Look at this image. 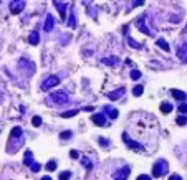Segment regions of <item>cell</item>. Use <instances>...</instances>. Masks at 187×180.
<instances>
[{
    "instance_id": "6da1fadb",
    "label": "cell",
    "mask_w": 187,
    "mask_h": 180,
    "mask_svg": "<svg viewBox=\"0 0 187 180\" xmlns=\"http://www.w3.org/2000/svg\"><path fill=\"white\" fill-rule=\"evenodd\" d=\"M167 170H169V165H167L166 160H157L154 167H152V175L154 177H162V175L167 174Z\"/></svg>"
},
{
    "instance_id": "7a4b0ae2",
    "label": "cell",
    "mask_w": 187,
    "mask_h": 180,
    "mask_svg": "<svg viewBox=\"0 0 187 180\" xmlns=\"http://www.w3.org/2000/svg\"><path fill=\"white\" fill-rule=\"evenodd\" d=\"M58 83H60V79L56 78V76H48L45 81L41 83V91H48V89H51L53 86H56Z\"/></svg>"
},
{
    "instance_id": "3957f363",
    "label": "cell",
    "mask_w": 187,
    "mask_h": 180,
    "mask_svg": "<svg viewBox=\"0 0 187 180\" xmlns=\"http://www.w3.org/2000/svg\"><path fill=\"white\" fill-rule=\"evenodd\" d=\"M123 140L126 142V145H128L129 149H133V150H142V145L139 144V142L133 140L131 137L128 136V132H124V134H123Z\"/></svg>"
},
{
    "instance_id": "277c9868",
    "label": "cell",
    "mask_w": 187,
    "mask_h": 180,
    "mask_svg": "<svg viewBox=\"0 0 187 180\" xmlns=\"http://www.w3.org/2000/svg\"><path fill=\"white\" fill-rule=\"evenodd\" d=\"M50 99H51V103H55V104H66L70 101V98L66 96L65 93H61V91L60 93H53Z\"/></svg>"
},
{
    "instance_id": "5b68a950",
    "label": "cell",
    "mask_w": 187,
    "mask_h": 180,
    "mask_svg": "<svg viewBox=\"0 0 187 180\" xmlns=\"http://www.w3.org/2000/svg\"><path fill=\"white\" fill-rule=\"evenodd\" d=\"M144 22H146V15H141V17L137 18V22H136V27H137L142 33H146V35H152V31L144 25Z\"/></svg>"
},
{
    "instance_id": "8992f818",
    "label": "cell",
    "mask_w": 187,
    "mask_h": 180,
    "mask_svg": "<svg viewBox=\"0 0 187 180\" xmlns=\"http://www.w3.org/2000/svg\"><path fill=\"white\" fill-rule=\"evenodd\" d=\"M23 8H25V2H23V0H18V2H12L10 3V12L12 13H20Z\"/></svg>"
},
{
    "instance_id": "52a82bcc",
    "label": "cell",
    "mask_w": 187,
    "mask_h": 180,
    "mask_svg": "<svg viewBox=\"0 0 187 180\" xmlns=\"http://www.w3.org/2000/svg\"><path fill=\"white\" fill-rule=\"evenodd\" d=\"M91 121H93L96 126H99V127L106 126V117H104V114H94L93 117H91Z\"/></svg>"
},
{
    "instance_id": "ba28073f",
    "label": "cell",
    "mask_w": 187,
    "mask_h": 180,
    "mask_svg": "<svg viewBox=\"0 0 187 180\" xmlns=\"http://www.w3.org/2000/svg\"><path fill=\"white\" fill-rule=\"evenodd\" d=\"M177 56H179V60H180V61L187 63V43L179 46V50H177Z\"/></svg>"
},
{
    "instance_id": "9c48e42d",
    "label": "cell",
    "mask_w": 187,
    "mask_h": 180,
    "mask_svg": "<svg viewBox=\"0 0 187 180\" xmlns=\"http://www.w3.org/2000/svg\"><path fill=\"white\" fill-rule=\"evenodd\" d=\"M53 5L58 8L61 18H65L66 17V7H68V3H65V2H53Z\"/></svg>"
},
{
    "instance_id": "30bf717a",
    "label": "cell",
    "mask_w": 187,
    "mask_h": 180,
    "mask_svg": "<svg viewBox=\"0 0 187 180\" xmlns=\"http://www.w3.org/2000/svg\"><path fill=\"white\" fill-rule=\"evenodd\" d=\"M129 172H131V169L129 167H123V170H119V172L116 174V177H114V180H126Z\"/></svg>"
},
{
    "instance_id": "8fae6325",
    "label": "cell",
    "mask_w": 187,
    "mask_h": 180,
    "mask_svg": "<svg viewBox=\"0 0 187 180\" xmlns=\"http://www.w3.org/2000/svg\"><path fill=\"white\" fill-rule=\"evenodd\" d=\"M124 91H126V89H124V88H119V89H116V91H111V93H108V98L111 99V101H116V99H118L119 96H123V94H124Z\"/></svg>"
},
{
    "instance_id": "7c38bea8",
    "label": "cell",
    "mask_w": 187,
    "mask_h": 180,
    "mask_svg": "<svg viewBox=\"0 0 187 180\" xmlns=\"http://www.w3.org/2000/svg\"><path fill=\"white\" fill-rule=\"evenodd\" d=\"M38 41H40V35H38L37 30H33L30 33V36H28V43L30 45H38Z\"/></svg>"
},
{
    "instance_id": "4fadbf2b",
    "label": "cell",
    "mask_w": 187,
    "mask_h": 180,
    "mask_svg": "<svg viewBox=\"0 0 187 180\" xmlns=\"http://www.w3.org/2000/svg\"><path fill=\"white\" fill-rule=\"evenodd\" d=\"M172 96H174L176 99H180V101H185L187 99V94L184 93V91H180V89H172Z\"/></svg>"
},
{
    "instance_id": "5bb4252c",
    "label": "cell",
    "mask_w": 187,
    "mask_h": 180,
    "mask_svg": "<svg viewBox=\"0 0 187 180\" xmlns=\"http://www.w3.org/2000/svg\"><path fill=\"white\" fill-rule=\"evenodd\" d=\"M53 25H55L53 17L48 15V17H46V20H45V31H51V30H53Z\"/></svg>"
},
{
    "instance_id": "9a60e30c",
    "label": "cell",
    "mask_w": 187,
    "mask_h": 180,
    "mask_svg": "<svg viewBox=\"0 0 187 180\" xmlns=\"http://www.w3.org/2000/svg\"><path fill=\"white\" fill-rule=\"evenodd\" d=\"M22 137V127H13L12 129V132H10V139L13 140V139H20Z\"/></svg>"
},
{
    "instance_id": "2e32d148",
    "label": "cell",
    "mask_w": 187,
    "mask_h": 180,
    "mask_svg": "<svg viewBox=\"0 0 187 180\" xmlns=\"http://www.w3.org/2000/svg\"><path fill=\"white\" fill-rule=\"evenodd\" d=\"M104 111H106V114L111 117V119H116V117H118V111L114 109V107H111V106H106V107H104Z\"/></svg>"
},
{
    "instance_id": "e0dca14e",
    "label": "cell",
    "mask_w": 187,
    "mask_h": 180,
    "mask_svg": "<svg viewBox=\"0 0 187 180\" xmlns=\"http://www.w3.org/2000/svg\"><path fill=\"white\" fill-rule=\"evenodd\" d=\"M156 45L159 46V48H162L164 51H169V50H171V48H169V45L166 43V40H162V38H159V40H157V41H156Z\"/></svg>"
},
{
    "instance_id": "ac0fdd59",
    "label": "cell",
    "mask_w": 187,
    "mask_h": 180,
    "mask_svg": "<svg viewBox=\"0 0 187 180\" xmlns=\"http://www.w3.org/2000/svg\"><path fill=\"white\" fill-rule=\"evenodd\" d=\"M161 111L164 112V114H169V112L172 111V106H171L169 103H162L161 104Z\"/></svg>"
},
{
    "instance_id": "d6986e66",
    "label": "cell",
    "mask_w": 187,
    "mask_h": 180,
    "mask_svg": "<svg viewBox=\"0 0 187 180\" xmlns=\"http://www.w3.org/2000/svg\"><path fill=\"white\" fill-rule=\"evenodd\" d=\"M32 150H27V152H25V165H30V167H32V165H33V160H32Z\"/></svg>"
},
{
    "instance_id": "ffe728a7",
    "label": "cell",
    "mask_w": 187,
    "mask_h": 180,
    "mask_svg": "<svg viewBox=\"0 0 187 180\" xmlns=\"http://www.w3.org/2000/svg\"><path fill=\"white\" fill-rule=\"evenodd\" d=\"M142 93H144V88H142L141 84H137V86H134V89H133V94H134V96H141Z\"/></svg>"
},
{
    "instance_id": "44dd1931",
    "label": "cell",
    "mask_w": 187,
    "mask_h": 180,
    "mask_svg": "<svg viewBox=\"0 0 187 180\" xmlns=\"http://www.w3.org/2000/svg\"><path fill=\"white\" fill-rule=\"evenodd\" d=\"M78 114V109H73V111H66V112H61V117H73Z\"/></svg>"
},
{
    "instance_id": "7402d4cb",
    "label": "cell",
    "mask_w": 187,
    "mask_h": 180,
    "mask_svg": "<svg viewBox=\"0 0 187 180\" xmlns=\"http://www.w3.org/2000/svg\"><path fill=\"white\" fill-rule=\"evenodd\" d=\"M55 169H56V162H55V160H50V162L46 164V170H50V172H53Z\"/></svg>"
},
{
    "instance_id": "603a6c76",
    "label": "cell",
    "mask_w": 187,
    "mask_h": 180,
    "mask_svg": "<svg viewBox=\"0 0 187 180\" xmlns=\"http://www.w3.org/2000/svg\"><path fill=\"white\" fill-rule=\"evenodd\" d=\"M177 124H179V126H185L187 124V117L185 116H179V117H177Z\"/></svg>"
},
{
    "instance_id": "cb8c5ba5",
    "label": "cell",
    "mask_w": 187,
    "mask_h": 180,
    "mask_svg": "<svg viewBox=\"0 0 187 180\" xmlns=\"http://www.w3.org/2000/svg\"><path fill=\"white\" fill-rule=\"evenodd\" d=\"M116 58H103V63L104 65H114V63H116Z\"/></svg>"
},
{
    "instance_id": "d4e9b609",
    "label": "cell",
    "mask_w": 187,
    "mask_h": 180,
    "mask_svg": "<svg viewBox=\"0 0 187 180\" xmlns=\"http://www.w3.org/2000/svg\"><path fill=\"white\" fill-rule=\"evenodd\" d=\"M70 177H71L70 172H61L60 174V180H70Z\"/></svg>"
},
{
    "instance_id": "484cf974",
    "label": "cell",
    "mask_w": 187,
    "mask_h": 180,
    "mask_svg": "<svg viewBox=\"0 0 187 180\" xmlns=\"http://www.w3.org/2000/svg\"><path fill=\"white\" fill-rule=\"evenodd\" d=\"M32 122H33V126H37V127H38V126L41 124V117H40V116H35V117L32 119Z\"/></svg>"
},
{
    "instance_id": "4316f807",
    "label": "cell",
    "mask_w": 187,
    "mask_h": 180,
    "mask_svg": "<svg viewBox=\"0 0 187 180\" xmlns=\"http://www.w3.org/2000/svg\"><path fill=\"white\" fill-rule=\"evenodd\" d=\"M70 137H71V131H63V132H61V139H63V140L70 139Z\"/></svg>"
},
{
    "instance_id": "83f0119b",
    "label": "cell",
    "mask_w": 187,
    "mask_h": 180,
    "mask_svg": "<svg viewBox=\"0 0 187 180\" xmlns=\"http://www.w3.org/2000/svg\"><path fill=\"white\" fill-rule=\"evenodd\" d=\"M131 78H133V79H139V78H141V73H139L137 69H133V71H131Z\"/></svg>"
},
{
    "instance_id": "f1b7e54d",
    "label": "cell",
    "mask_w": 187,
    "mask_h": 180,
    "mask_svg": "<svg viewBox=\"0 0 187 180\" xmlns=\"http://www.w3.org/2000/svg\"><path fill=\"white\" fill-rule=\"evenodd\" d=\"M179 111L182 112V114H187V104L185 103H182L180 106H179Z\"/></svg>"
},
{
    "instance_id": "f546056e",
    "label": "cell",
    "mask_w": 187,
    "mask_h": 180,
    "mask_svg": "<svg viewBox=\"0 0 187 180\" xmlns=\"http://www.w3.org/2000/svg\"><path fill=\"white\" fill-rule=\"evenodd\" d=\"M129 45H131V46H134V48H141V45H139L137 41H134L133 38H129Z\"/></svg>"
},
{
    "instance_id": "4dcf8cb0",
    "label": "cell",
    "mask_w": 187,
    "mask_h": 180,
    "mask_svg": "<svg viewBox=\"0 0 187 180\" xmlns=\"http://www.w3.org/2000/svg\"><path fill=\"white\" fill-rule=\"evenodd\" d=\"M32 172H38V170H40V164H37V162H33V165H32Z\"/></svg>"
},
{
    "instance_id": "1f68e13d",
    "label": "cell",
    "mask_w": 187,
    "mask_h": 180,
    "mask_svg": "<svg viewBox=\"0 0 187 180\" xmlns=\"http://www.w3.org/2000/svg\"><path fill=\"white\" fill-rule=\"evenodd\" d=\"M68 25H70L71 28L75 27V15H73V13H71V15H70V23H68Z\"/></svg>"
},
{
    "instance_id": "d6a6232c",
    "label": "cell",
    "mask_w": 187,
    "mask_h": 180,
    "mask_svg": "<svg viewBox=\"0 0 187 180\" xmlns=\"http://www.w3.org/2000/svg\"><path fill=\"white\" fill-rule=\"evenodd\" d=\"M83 164H85V167H86V169H91V167H93V165H91V162H89L88 159H83Z\"/></svg>"
},
{
    "instance_id": "836d02e7",
    "label": "cell",
    "mask_w": 187,
    "mask_h": 180,
    "mask_svg": "<svg viewBox=\"0 0 187 180\" xmlns=\"http://www.w3.org/2000/svg\"><path fill=\"white\" fill-rule=\"evenodd\" d=\"M99 144L104 145V147H108V145H109V140H106V139H99Z\"/></svg>"
},
{
    "instance_id": "e575fe53",
    "label": "cell",
    "mask_w": 187,
    "mask_h": 180,
    "mask_svg": "<svg viewBox=\"0 0 187 180\" xmlns=\"http://www.w3.org/2000/svg\"><path fill=\"white\" fill-rule=\"evenodd\" d=\"M137 180H152V178L149 177V175H139Z\"/></svg>"
},
{
    "instance_id": "d590c367",
    "label": "cell",
    "mask_w": 187,
    "mask_h": 180,
    "mask_svg": "<svg viewBox=\"0 0 187 180\" xmlns=\"http://www.w3.org/2000/svg\"><path fill=\"white\" fill-rule=\"evenodd\" d=\"M169 180H182V177H180V175H171V177H169Z\"/></svg>"
},
{
    "instance_id": "8d00e7d4",
    "label": "cell",
    "mask_w": 187,
    "mask_h": 180,
    "mask_svg": "<svg viewBox=\"0 0 187 180\" xmlns=\"http://www.w3.org/2000/svg\"><path fill=\"white\" fill-rule=\"evenodd\" d=\"M70 155H71L73 159H78V157H80V154L76 152V150H71V152H70Z\"/></svg>"
},
{
    "instance_id": "74e56055",
    "label": "cell",
    "mask_w": 187,
    "mask_h": 180,
    "mask_svg": "<svg viewBox=\"0 0 187 180\" xmlns=\"http://www.w3.org/2000/svg\"><path fill=\"white\" fill-rule=\"evenodd\" d=\"M133 3H134V7H139V5H142L144 2H142V0H136V2H133Z\"/></svg>"
},
{
    "instance_id": "f35d334b",
    "label": "cell",
    "mask_w": 187,
    "mask_h": 180,
    "mask_svg": "<svg viewBox=\"0 0 187 180\" xmlns=\"http://www.w3.org/2000/svg\"><path fill=\"white\" fill-rule=\"evenodd\" d=\"M41 180H51V177H48V175H45V177H43Z\"/></svg>"
}]
</instances>
